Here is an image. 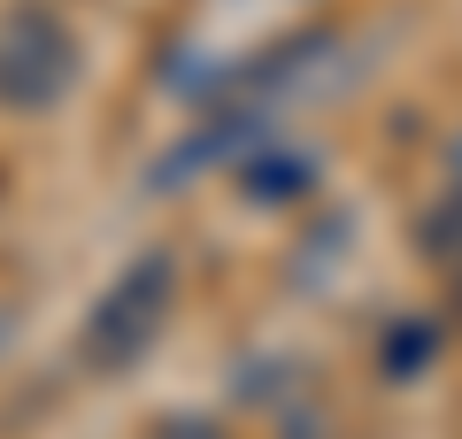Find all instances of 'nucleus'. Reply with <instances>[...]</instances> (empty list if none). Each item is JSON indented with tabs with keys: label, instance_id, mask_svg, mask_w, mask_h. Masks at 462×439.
<instances>
[{
	"label": "nucleus",
	"instance_id": "obj_1",
	"mask_svg": "<svg viewBox=\"0 0 462 439\" xmlns=\"http://www.w3.org/2000/svg\"><path fill=\"white\" fill-rule=\"evenodd\" d=\"M170 301H178V270H170V255H139L132 270H116L108 293H100L93 309H85V324H78V355H85V370L124 378L154 340H162Z\"/></svg>",
	"mask_w": 462,
	"mask_h": 439
},
{
	"label": "nucleus",
	"instance_id": "obj_2",
	"mask_svg": "<svg viewBox=\"0 0 462 439\" xmlns=\"http://www.w3.org/2000/svg\"><path fill=\"white\" fill-rule=\"evenodd\" d=\"M78 32L62 23V8L47 0H16L8 16H0V108L16 116H47L69 100L78 85Z\"/></svg>",
	"mask_w": 462,
	"mask_h": 439
},
{
	"label": "nucleus",
	"instance_id": "obj_3",
	"mask_svg": "<svg viewBox=\"0 0 462 439\" xmlns=\"http://www.w3.org/2000/svg\"><path fill=\"white\" fill-rule=\"evenodd\" d=\"M416 247H424L431 270H447V277L462 270V185H447V193L424 209V224H416Z\"/></svg>",
	"mask_w": 462,
	"mask_h": 439
},
{
	"label": "nucleus",
	"instance_id": "obj_4",
	"mask_svg": "<svg viewBox=\"0 0 462 439\" xmlns=\"http://www.w3.org/2000/svg\"><path fill=\"white\" fill-rule=\"evenodd\" d=\"M431 355H439V324H424V316L385 332V378H424Z\"/></svg>",
	"mask_w": 462,
	"mask_h": 439
},
{
	"label": "nucleus",
	"instance_id": "obj_5",
	"mask_svg": "<svg viewBox=\"0 0 462 439\" xmlns=\"http://www.w3.org/2000/svg\"><path fill=\"white\" fill-rule=\"evenodd\" d=\"M239 178H247V201H293L300 185L316 178V170L300 163V154H254V163L239 170Z\"/></svg>",
	"mask_w": 462,
	"mask_h": 439
},
{
	"label": "nucleus",
	"instance_id": "obj_6",
	"mask_svg": "<svg viewBox=\"0 0 462 439\" xmlns=\"http://www.w3.org/2000/svg\"><path fill=\"white\" fill-rule=\"evenodd\" d=\"M447 170H455V185H462V131L447 139Z\"/></svg>",
	"mask_w": 462,
	"mask_h": 439
},
{
	"label": "nucleus",
	"instance_id": "obj_7",
	"mask_svg": "<svg viewBox=\"0 0 462 439\" xmlns=\"http://www.w3.org/2000/svg\"><path fill=\"white\" fill-rule=\"evenodd\" d=\"M455 332H462V270H455Z\"/></svg>",
	"mask_w": 462,
	"mask_h": 439
}]
</instances>
